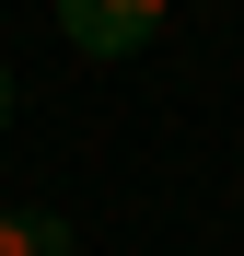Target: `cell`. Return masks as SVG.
<instances>
[{"instance_id": "3", "label": "cell", "mask_w": 244, "mask_h": 256, "mask_svg": "<svg viewBox=\"0 0 244 256\" xmlns=\"http://www.w3.org/2000/svg\"><path fill=\"white\" fill-rule=\"evenodd\" d=\"M0 128H12V58H0Z\"/></svg>"}, {"instance_id": "4", "label": "cell", "mask_w": 244, "mask_h": 256, "mask_svg": "<svg viewBox=\"0 0 244 256\" xmlns=\"http://www.w3.org/2000/svg\"><path fill=\"white\" fill-rule=\"evenodd\" d=\"M186 12H198V0H186Z\"/></svg>"}, {"instance_id": "1", "label": "cell", "mask_w": 244, "mask_h": 256, "mask_svg": "<svg viewBox=\"0 0 244 256\" xmlns=\"http://www.w3.org/2000/svg\"><path fill=\"white\" fill-rule=\"evenodd\" d=\"M163 12H175V0H58V35L81 58H140L163 35Z\"/></svg>"}, {"instance_id": "2", "label": "cell", "mask_w": 244, "mask_h": 256, "mask_svg": "<svg viewBox=\"0 0 244 256\" xmlns=\"http://www.w3.org/2000/svg\"><path fill=\"white\" fill-rule=\"evenodd\" d=\"M0 256H81L58 210H0Z\"/></svg>"}]
</instances>
